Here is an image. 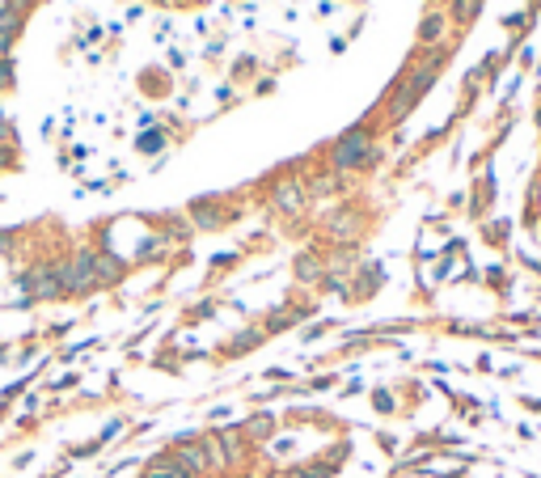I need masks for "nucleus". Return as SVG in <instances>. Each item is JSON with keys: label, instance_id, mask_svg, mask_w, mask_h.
I'll return each instance as SVG.
<instances>
[{"label": "nucleus", "instance_id": "nucleus-2", "mask_svg": "<svg viewBox=\"0 0 541 478\" xmlns=\"http://www.w3.org/2000/svg\"><path fill=\"white\" fill-rule=\"evenodd\" d=\"M372 140H368L364 127H351L334 149H330V161H334V170H355V166H368L372 161Z\"/></svg>", "mask_w": 541, "mask_h": 478}, {"label": "nucleus", "instance_id": "nucleus-1", "mask_svg": "<svg viewBox=\"0 0 541 478\" xmlns=\"http://www.w3.org/2000/svg\"><path fill=\"white\" fill-rule=\"evenodd\" d=\"M56 275L64 297H85V292L102 288V280H97V250H77L68 263H56Z\"/></svg>", "mask_w": 541, "mask_h": 478}, {"label": "nucleus", "instance_id": "nucleus-4", "mask_svg": "<svg viewBox=\"0 0 541 478\" xmlns=\"http://www.w3.org/2000/svg\"><path fill=\"white\" fill-rule=\"evenodd\" d=\"M270 204H275V212H284V216H296V212L305 208V187L301 182H279L275 195H270Z\"/></svg>", "mask_w": 541, "mask_h": 478}, {"label": "nucleus", "instance_id": "nucleus-3", "mask_svg": "<svg viewBox=\"0 0 541 478\" xmlns=\"http://www.w3.org/2000/svg\"><path fill=\"white\" fill-rule=\"evenodd\" d=\"M21 288H26V297H34V301H56V297H64L56 267H30L21 275Z\"/></svg>", "mask_w": 541, "mask_h": 478}, {"label": "nucleus", "instance_id": "nucleus-13", "mask_svg": "<svg viewBox=\"0 0 541 478\" xmlns=\"http://www.w3.org/2000/svg\"><path fill=\"white\" fill-rule=\"evenodd\" d=\"M13 26H18V13H13L9 4H0V35L9 39V35H13Z\"/></svg>", "mask_w": 541, "mask_h": 478}, {"label": "nucleus", "instance_id": "nucleus-15", "mask_svg": "<svg viewBox=\"0 0 541 478\" xmlns=\"http://www.w3.org/2000/svg\"><path fill=\"white\" fill-rule=\"evenodd\" d=\"M140 149H144V153H156V149H161V135H144Z\"/></svg>", "mask_w": 541, "mask_h": 478}, {"label": "nucleus", "instance_id": "nucleus-12", "mask_svg": "<svg viewBox=\"0 0 541 478\" xmlns=\"http://www.w3.org/2000/svg\"><path fill=\"white\" fill-rule=\"evenodd\" d=\"M330 233H334V237H351V233H355V220H351V216H334V220H330Z\"/></svg>", "mask_w": 541, "mask_h": 478}, {"label": "nucleus", "instance_id": "nucleus-9", "mask_svg": "<svg viewBox=\"0 0 541 478\" xmlns=\"http://www.w3.org/2000/svg\"><path fill=\"white\" fill-rule=\"evenodd\" d=\"M296 275H301V280H317V275H322V263H317L313 254H301V258H296Z\"/></svg>", "mask_w": 541, "mask_h": 478}, {"label": "nucleus", "instance_id": "nucleus-16", "mask_svg": "<svg viewBox=\"0 0 541 478\" xmlns=\"http://www.w3.org/2000/svg\"><path fill=\"white\" fill-rule=\"evenodd\" d=\"M270 478H296V474H270Z\"/></svg>", "mask_w": 541, "mask_h": 478}, {"label": "nucleus", "instance_id": "nucleus-6", "mask_svg": "<svg viewBox=\"0 0 541 478\" xmlns=\"http://www.w3.org/2000/svg\"><path fill=\"white\" fill-rule=\"evenodd\" d=\"M123 258H115V254H110V250H102V254H97V280H102V284H118V280H123Z\"/></svg>", "mask_w": 541, "mask_h": 478}, {"label": "nucleus", "instance_id": "nucleus-14", "mask_svg": "<svg viewBox=\"0 0 541 478\" xmlns=\"http://www.w3.org/2000/svg\"><path fill=\"white\" fill-rule=\"evenodd\" d=\"M478 9H483V0H457V13H461V18H474Z\"/></svg>", "mask_w": 541, "mask_h": 478}, {"label": "nucleus", "instance_id": "nucleus-10", "mask_svg": "<svg viewBox=\"0 0 541 478\" xmlns=\"http://www.w3.org/2000/svg\"><path fill=\"white\" fill-rule=\"evenodd\" d=\"M270 428H275V420H270V415H254L241 432H246V436H270Z\"/></svg>", "mask_w": 541, "mask_h": 478}, {"label": "nucleus", "instance_id": "nucleus-11", "mask_svg": "<svg viewBox=\"0 0 541 478\" xmlns=\"http://www.w3.org/2000/svg\"><path fill=\"white\" fill-rule=\"evenodd\" d=\"M182 470L174 466V458H161V461H153V470H149V478H178Z\"/></svg>", "mask_w": 541, "mask_h": 478}, {"label": "nucleus", "instance_id": "nucleus-8", "mask_svg": "<svg viewBox=\"0 0 541 478\" xmlns=\"http://www.w3.org/2000/svg\"><path fill=\"white\" fill-rule=\"evenodd\" d=\"M258 343H263V335H258V330H241V335L229 343V356H241V351H250V347H258Z\"/></svg>", "mask_w": 541, "mask_h": 478}, {"label": "nucleus", "instance_id": "nucleus-5", "mask_svg": "<svg viewBox=\"0 0 541 478\" xmlns=\"http://www.w3.org/2000/svg\"><path fill=\"white\" fill-rule=\"evenodd\" d=\"M191 216H194V225H203V229H220L225 225V212L216 208V199H194Z\"/></svg>", "mask_w": 541, "mask_h": 478}, {"label": "nucleus", "instance_id": "nucleus-7", "mask_svg": "<svg viewBox=\"0 0 541 478\" xmlns=\"http://www.w3.org/2000/svg\"><path fill=\"white\" fill-rule=\"evenodd\" d=\"M445 26H448L445 13H427L423 26H419V39H423V42H436L440 35H445Z\"/></svg>", "mask_w": 541, "mask_h": 478}]
</instances>
